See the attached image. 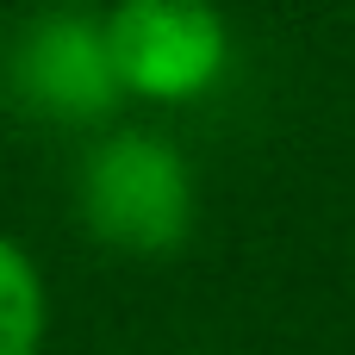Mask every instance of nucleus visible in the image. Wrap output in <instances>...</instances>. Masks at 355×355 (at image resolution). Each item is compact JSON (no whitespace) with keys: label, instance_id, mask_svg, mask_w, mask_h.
I'll list each match as a JSON object with an SVG mask.
<instances>
[{"label":"nucleus","instance_id":"1","mask_svg":"<svg viewBox=\"0 0 355 355\" xmlns=\"http://www.w3.org/2000/svg\"><path fill=\"white\" fill-rule=\"evenodd\" d=\"M81 231L119 256H175L193 231V168L162 131H112L75 175Z\"/></svg>","mask_w":355,"mask_h":355},{"label":"nucleus","instance_id":"2","mask_svg":"<svg viewBox=\"0 0 355 355\" xmlns=\"http://www.w3.org/2000/svg\"><path fill=\"white\" fill-rule=\"evenodd\" d=\"M119 100H200L231 62V25L212 0H112L100 19Z\"/></svg>","mask_w":355,"mask_h":355},{"label":"nucleus","instance_id":"3","mask_svg":"<svg viewBox=\"0 0 355 355\" xmlns=\"http://www.w3.org/2000/svg\"><path fill=\"white\" fill-rule=\"evenodd\" d=\"M6 87L31 119H56V125H87V119L112 112L119 81L106 62L100 19H81V12L31 19L6 56Z\"/></svg>","mask_w":355,"mask_h":355},{"label":"nucleus","instance_id":"4","mask_svg":"<svg viewBox=\"0 0 355 355\" xmlns=\"http://www.w3.org/2000/svg\"><path fill=\"white\" fill-rule=\"evenodd\" d=\"M50 331V293L25 243L0 231V355H37Z\"/></svg>","mask_w":355,"mask_h":355}]
</instances>
